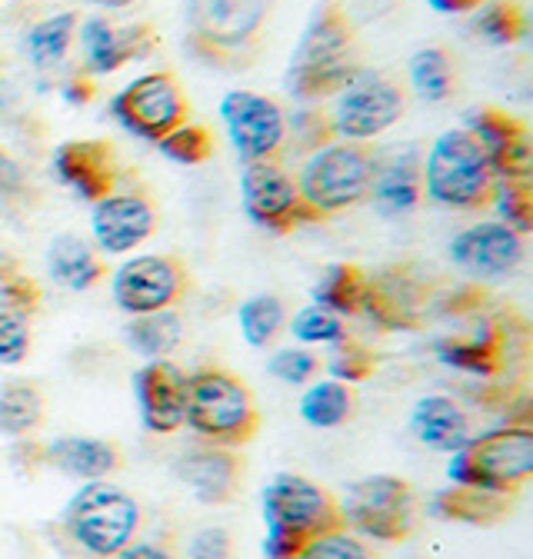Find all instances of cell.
Instances as JSON below:
<instances>
[{"label":"cell","mask_w":533,"mask_h":559,"mask_svg":"<svg viewBox=\"0 0 533 559\" xmlns=\"http://www.w3.org/2000/svg\"><path fill=\"white\" fill-rule=\"evenodd\" d=\"M297 559H377V552L351 530H330L317 536Z\"/></svg>","instance_id":"f6af8a7d"},{"label":"cell","mask_w":533,"mask_h":559,"mask_svg":"<svg viewBox=\"0 0 533 559\" xmlns=\"http://www.w3.org/2000/svg\"><path fill=\"white\" fill-rule=\"evenodd\" d=\"M31 317L0 307V367H21L31 357Z\"/></svg>","instance_id":"7bdbcfd3"},{"label":"cell","mask_w":533,"mask_h":559,"mask_svg":"<svg viewBox=\"0 0 533 559\" xmlns=\"http://www.w3.org/2000/svg\"><path fill=\"white\" fill-rule=\"evenodd\" d=\"M120 463H123V456L114 440L67 433V437L44 443V466L71 476V479H81V483L107 479L110 473L120 469Z\"/></svg>","instance_id":"d4e9b609"},{"label":"cell","mask_w":533,"mask_h":559,"mask_svg":"<svg viewBox=\"0 0 533 559\" xmlns=\"http://www.w3.org/2000/svg\"><path fill=\"white\" fill-rule=\"evenodd\" d=\"M281 0H183V50L221 74L250 70Z\"/></svg>","instance_id":"7a4b0ae2"},{"label":"cell","mask_w":533,"mask_h":559,"mask_svg":"<svg viewBox=\"0 0 533 559\" xmlns=\"http://www.w3.org/2000/svg\"><path fill=\"white\" fill-rule=\"evenodd\" d=\"M360 40L357 27L341 0H320L310 11L297 47L291 50L284 91L297 104H323L337 94L357 70Z\"/></svg>","instance_id":"6da1fadb"},{"label":"cell","mask_w":533,"mask_h":559,"mask_svg":"<svg viewBox=\"0 0 533 559\" xmlns=\"http://www.w3.org/2000/svg\"><path fill=\"white\" fill-rule=\"evenodd\" d=\"M287 330L300 346H333V343L347 340V320L323 310V307H313V304L300 307L287 320Z\"/></svg>","instance_id":"74e56055"},{"label":"cell","mask_w":533,"mask_h":559,"mask_svg":"<svg viewBox=\"0 0 533 559\" xmlns=\"http://www.w3.org/2000/svg\"><path fill=\"white\" fill-rule=\"evenodd\" d=\"M407 78H411V91L424 100V104H447L457 91V63L453 53L440 44L421 47L411 53L407 60Z\"/></svg>","instance_id":"1f68e13d"},{"label":"cell","mask_w":533,"mask_h":559,"mask_svg":"<svg viewBox=\"0 0 533 559\" xmlns=\"http://www.w3.org/2000/svg\"><path fill=\"white\" fill-rule=\"evenodd\" d=\"M437 14H474L484 0H427Z\"/></svg>","instance_id":"f907efd6"},{"label":"cell","mask_w":533,"mask_h":559,"mask_svg":"<svg viewBox=\"0 0 533 559\" xmlns=\"http://www.w3.org/2000/svg\"><path fill=\"white\" fill-rule=\"evenodd\" d=\"M123 343L144 360H167L174 349L183 343L187 323L177 310H157L144 317H127L123 323Z\"/></svg>","instance_id":"f546056e"},{"label":"cell","mask_w":533,"mask_h":559,"mask_svg":"<svg viewBox=\"0 0 533 559\" xmlns=\"http://www.w3.org/2000/svg\"><path fill=\"white\" fill-rule=\"evenodd\" d=\"M490 206L497 210V221L517 234L533 230V190L530 180H494Z\"/></svg>","instance_id":"f35d334b"},{"label":"cell","mask_w":533,"mask_h":559,"mask_svg":"<svg viewBox=\"0 0 533 559\" xmlns=\"http://www.w3.org/2000/svg\"><path fill=\"white\" fill-rule=\"evenodd\" d=\"M421 147L404 144L387 157H377L370 203L383 221H404L424 203V180H421Z\"/></svg>","instance_id":"cb8c5ba5"},{"label":"cell","mask_w":533,"mask_h":559,"mask_svg":"<svg viewBox=\"0 0 533 559\" xmlns=\"http://www.w3.org/2000/svg\"><path fill=\"white\" fill-rule=\"evenodd\" d=\"M327 370H330V380H341L347 386H357V383H367L377 373V357L370 354L364 343L347 336V340L330 346Z\"/></svg>","instance_id":"60d3db41"},{"label":"cell","mask_w":533,"mask_h":559,"mask_svg":"<svg viewBox=\"0 0 533 559\" xmlns=\"http://www.w3.org/2000/svg\"><path fill=\"white\" fill-rule=\"evenodd\" d=\"M240 206L247 221L263 234H294L307 224H317V217L307 210L294 174L281 160H260L240 167Z\"/></svg>","instance_id":"7c38bea8"},{"label":"cell","mask_w":533,"mask_h":559,"mask_svg":"<svg viewBox=\"0 0 533 559\" xmlns=\"http://www.w3.org/2000/svg\"><path fill=\"white\" fill-rule=\"evenodd\" d=\"M190 287V273L174 253L127 257L110 273V300L123 317L174 310Z\"/></svg>","instance_id":"4fadbf2b"},{"label":"cell","mask_w":533,"mask_h":559,"mask_svg":"<svg viewBox=\"0 0 533 559\" xmlns=\"http://www.w3.org/2000/svg\"><path fill=\"white\" fill-rule=\"evenodd\" d=\"M78 24H81V17L74 11H57V14L34 21L24 34V53H27L31 67L40 70V74L60 70L78 44Z\"/></svg>","instance_id":"83f0119b"},{"label":"cell","mask_w":533,"mask_h":559,"mask_svg":"<svg viewBox=\"0 0 533 559\" xmlns=\"http://www.w3.org/2000/svg\"><path fill=\"white\" fill-rule=\"evenodd\" d=\"M523 253H526V237L510 230L500 221H484L474 227H463L447 243L450 263L471 280L510 276L523 263Z\"/></svg>","instance_id":"d6986e66"},{"label":"cell","mask_w":533,"mask_h":559,"mask_svg":"<svg viewBox=\"0 0 533 559\" xmlns=\"http://www.w3.org/2000/svg\"><path fill=\"white\" fill-rule=\"evenodd\" d=\"M44 263H47V276L54 280V287H60L67 294L94 290L107 273L104 257L94 250L91 240H84L78 234H57L47 243Z\"/></svg>","instance_id":"4316f807"},{"label":"cell","mask_w":533,"mask_h":559,"mask_svg":"<svg viewBox=\"0 0 533 559\" xmlns=\"http://www.w3.org/2000/svg\"><path fill=\"white\" fill-rule=\"evenodd\" d=\"M367 287V270L357 263H327L310 284V304L337 317H360V300Z\"/></svg>","instance_id":"4dcf8cb0"},{"label":"cell","mask_w":533,"mask_h":559,"mask_svg":"<svg viewBox=\"0 0 533 559\" xmlns=\"http://www.w3.org/2000/svg\"><path fill=\"white\" fill-rule=\"evenodd\" d=\"M141 424L154 437H170L183 427L187 409V373L170 360H147L130 380Z\"/></svg>","instance_id":"44dd1931"},{"label":"cell","mask_w":533,"mask_h":559,"mask_svg":"<svg viewBox=\"0 0 533 559\" xmlns=\"http://www.w3.org/2000/svg\"><path fill=\"white\" fill-rule=\"evenodd\" d=\"M183 427L214 447H247L260 430L257 400L237 373L224 367H200L187 373Z\"/></svg>","instance_id":"277c9868"},{"label":"cell","mask_w":533,"mask_h":559,"mask_svg":"<svg viewBox=\"0 0 533 559\" xmlns=\"http://www.w3.org/2000/svg\"><path fill=\"white\" fill-rule=\"evenodd\" d=\"M434 354L443 367L471 373V377H497L510 357V330L500 320H477L466 333H447L434 343Z\"/></svg>","instance_id":"603a6c76"},{"label":"cell","mask_w":533,"mask_h":559,"mask_svg":"<svg viewBox=\"0 0 533 559\" xmlns=\"http://www.w3.org/2000/svg\"><path fill=\"white\" fill-rule=\"evenodd\" d=\"M471 31L494 47H510L530 34V21L517 0H484L474 11Z\"/></svg>","instance_id":"d590c367"},{"label":"cell","mask_w":533,"mask_h":559,"mask_svg":"<svg viewBox=\"0 0 533 559\" xmlns=\"http://www.w3.org/2000/svg\"><path fill=\"white\" fill-rule=\"evenodd\" d=\"M177 479L190 489L197 503L204 507H227L234 503L237 489L244 483V460L230 447L200 443L177 456L174 463Z\"/></svg>","instance_id":"7402d4cb"},{"label":"cell","mask_w":533,"mask_h":559,"mask_svg":"<svg viewBox=\"0 0 533 559\" xmlns=\"http://www.w3.org/2000/svg\"><path fill=\"white\" fill-rule=\"evenodd\" d=\"M0 307L24 313V317H34L40 307L37 280L31 273H24V266L8 253H0Z\"/></svg>","instance_id":"ab89813d"},{"label":"cell","mask_w":533,"mask_h":559,"mask_svg":"<svg viewBox=\"0 0 533 559\" xmlns=\"http://www.w3.org/2000/svg\"><path fill=\"white\" fill-rule=\"evenodd\" d=\"M300 419L313 430H337L357 409V396L354 386L341 383V380H310V386L304 390L300 403Z\"/></svg>","instance_id":"d6a6232c"},{"label":"cell","mask_w":533,"mask_h":559,"mask_svg":"<svg viewBox=\"0 0 533 559\" xmlns=\"http://www.w3.org/2000/svg\"><path fill=\"white\" fill-rule=\"evenodd\" d=\"M337 510L344 530L374 543H404L417 526L414 486L390 473H374L351 483L337 500Z\"/></svg>","instance_id":"30bf717a"},{"label":"cell","mask_w":533,"mask_h":559,"mask_svg":"<svg viewBox=\"0 0 533 559\" xmlns=\"http://www.w3.org/2000/svg\"><path fill=\"white\" fill-rule=\"evenodd\" d=\"M161 44V34L147 21H114L104 14L78 24L81 70L87 78H107L123 70L130 60H147Z\"/></svg>","instance_id":"2e32d148"},{"label":"cell","mask_w":533,"mask_h":559,"mask_svg":"<svg viewBox=\"0 0 533 559\" xmlns=\"http://www.w3.org/2000/svg\"><path fill=\"white\" fill-rule=\"evenodd\" d=\"M31 193V177L24 170V164L0 147V203H24Z\"/></svg>","instance_id":"7dc6e473"},{"label":"cell","mask_w":533,"mask_h":559,"mask_svg":"<svg viewBox=\"0 0 533 559\" xmlns=\"http://www.w3.org/2000/svg\"><path fill=\"white\" fill-rule=\"evenodd\" d=\"M430 280L414 266H383L367 273L360 317H367L377 330H421L430 317Z\"/></svg>","instance_id":"9a60e30c"},{"label":"cell","mask_w":533,"mask_h":559,"mask_svg":"<svg viewBox=\"0 0 533 559\" xmlns=\"http://www.w3.org/2000/svg\"><path fill=\"white\" fill-rule=\"evenodd\" d=\"M411 433L434 453H457L471 440V416L447 393H427L411 409Z\"/></svg>","instance_id":"484cf974"},{"label":"cell","mask_w":533,"mask_h":559,"mask_svg":"<svg viewBox=\"0 0 533 559\" xmlns=\"http://www.w3.org/2000/svg\"><path fill=\"white\" fill-rule=\"evenodd\" d=\"M407 114V94L387 70L360 67L357 74L330 97V133L351 144H370V140L393 130Z\"/></svg>","instance_id":"9c48e42d"},{"label":"cell","mask_w":533,"mask_h":559,"mask_svg":"<svg viewBox=\"0 0 533 559\" xmlns=\"http://www.w3.org/2000/svg\"><path fill=\"white\" fill-rule=\"evenodd\" d=\"M157 230V206L141 190H114L91 203V243L100 257H127Z\"/></svg>","instance_id":"e0dca14e"},{"label":"cell","mask_w":533,"mask_h":559,"mask_svg":"<svg viewBox=\"0 0 533 559\" xmlns=\"http://www.w3.org/2000/svg\"><path fill=\"white\" fill-rule=\"evenodd\" d=\"M424 200L440 210L474 214L490 203L494 170L487 164L484 147L463 127H450L434 136L430 151L421 160Z\"/></svg>","instance_id":"8992f818"},{"label":"cell","mask_w":533,"mask_h":559,"mask_svg":"<svg viewBox=\"0 0 533 559\" xmlns=\"http://www.w3.org/2000/svg\"><path fill=\"white\" fill-rule=\"evenodd\" d=\"M263 559H297L317 536L341 530L337 497L300 473H277L260 493Z\"/></svg>","instance_id":"3957f363"},{"label":"cell","mask_w":533,"mask_h":559,"mask_svg":"<svg viewBox=\"0 0 533 559\" xmlns=\"http://www.w3.org/2000/svg\"><path fill=\"white\" fill-rule=\"evenodd\" d=\"M60 530L81 552L114 559L141 530V503L107 479L81 483L78 493L60 510Z\"/></svg>","instance_id":"ba28073f"},{"label":"cell","mask_w":533,"mask_h":559,"mask_svg":"<svg viewBox=\"0 0 533 559\" xmlns=\"http://www.w3.org/2000/svg\"><path fill=\"white\" fill-rule=\"evenodd\" d=\"M44 424V393L31 380L0 383V437L27 440Z\"/></svg>","instance_id":"836d02e7"},{"label":"cell","mask_w":533,"mask_h":559,"mask_svg":"<svg viewBox=\"0 0 533 559\" xmlns=\"http://www.w3.org/2000/svg\"><path fill=\"white\" fill-rule=\"evenodd\" d=\"M114 559H177L170 546L161 543H127Z\"/></svg>","instance_id":"681fc988"},{"label":"cell","mask_w":533,"mask_h":559,"mask_svg":"<svg viewBox=\"0 0 533 559\" xmlns=\"http://www.w3.org/2000/svg\"><path fill=\"white\" fill-rule=\"evenodd\" d=\"M234 556V536L224 526H200L187 539V559H230Z\"/></svg>","instance_id":"bcb514c9"},{"label":"cell","mask_w":533,"mask_h":559,"mask_svg":"<svg viewBox=\"0 0 533 559\" xmlns=\"http://www.w3.org/2000/svg\"><path fill=\"white\" fill-rule=\"evenodd\" d=\"M237 326L247 346L266 349L287 330V307L277 294H250L237 307Z\"/></svg>","instance_id":"e575fe53"},{"label":"cell","mask_w":533,"mask_h":559,"mask_svg":"<svg viewBox=\"0 0 533 559\" xmlns=\"http://www.w3.org/2000/svg\"><path fill=\"white\" fill-rule=\"evenodd\" d=\"M221 120L240 164L281 160L287 147L284 107L257 91H227L221 100Z\"/></svg>","instance_id":"5bb4252c"},{"label":"cell","mask_w":533,"mask_h":559,"mask_svg":"<svg viewBox=\"0 0 533 559\" xmlns=\"http://www.w3.org/2000/svg\"><path fill=\"white\" fill-rule=\"evenodd\" d=\"M327 140H333V133H330L327 114L317 110V104H300V110L287 117V144H294L297 151L310 154L320 144H327Z\"/></svg>","instance_id":"ee69618b"},{"label":"cell","mask_w":533,"mask_h":559,"mask_svg":"<svg viewBox=\"0 0 533 559\" xmlns=\"http://www.w3.org/2000/svg\"><path fill=\"white\" fill-rule=\"evenodd\" d=\"M63 100L67 104H91V97H94V78H87L84 70H74L71 78L63 81Z\"/></svg>","instance_id":"c3c4849f"},{"label":"cell","mask_w":533,"mask_h":559,"mask_svg":"<svg viewBox=\"0 0 533 559\" xmlns=\"http://www.w3.org/2000/svg\"><path fill=\"white\" fill-rule=\"evenodd\" d=\"M54 180L84 203H97L120 183V164L107 140H63L50 157Z\"/></svg>","instance_id":"ffe728a7"},{"label":"cell","mask_w":533,"mask_h":559,"mask_svg":"<svg viewBox=\"0 0 533 559\" xmlns=\"http://www.w3.org/2000/svg\"><path fill=\"white\" fill-rule=\"evenodd\" d=\"M320 373V357L310 346H281L266 357V377L287 386H304Z\"/></svg>","instance_id":"b9f144b4"},{"label":"cell","mask_w":533,"mask_h":559,"mask_svg":"<svg viewBox=\"0 0 533 559\" xmlns=\"http://www.w3.org/2000/svg\"><path fill=\"white\" fill-rule=\"evenodd\" d=\"M157 151L180 167H200L214 157V133L204 123L183 120L180 127L157 140Z\"/></svg>","instance_id":"8d00e7d4"},{"label":"cell","mask_w":533,"mask_h":559,"mask_svg":"<svg viewBox=\"0 0 533 559\" xmlns=\"http://www.w3.org/2000/svg\"><path fill=\"white\" fill-rule=\"evenodd\" d=\"M447 479L453 486L517 497L533 479V430L526 424H504L471 437L450 453Z\"/></svg>","instance_id":"52a82bcc"},{"label":"cell","mask_w":533,"mask_h":559,"mask_svg":"<svg viewBox=\"0 0 533 559\" xmlns=\"http://www.w3.org/2000/svg\"><path fill=\"white\" fill-rule=\"evenodd\" d=\"M463 130L474 133V140L484 147L494 180H530L533 136L520 117L494 104H481L463 114Z\"/></svg>","instance_id":"ac0fdd59"},{"label":"cell","mask_w":533,"mask_h":559,"mask_svg":"<svg viewBox=\"0 0 533 559\" xmlns=\"http://www.w3.org/2000/svg\"><path fill=\"white\" fill-rule=\"evenodd\" d=\"M78 4H87V8H97V11H110V14H120V11H130V8H138L141 0H78Z\"/></svg>","instance_id":"816d5d0a"},{"label":"cell","mask_w":533,"mask_h":559,"mask_svg":"<svg viewBox=\"0 0 533 559\" xmlns=\"http://www.w3.org/2000/svg\"><path fill=\"white\" fill-rule=\"evenodd\" d=\"M374 170H377V154L367 144H351V140L333 136L317 151L304 154L294 180L310 214L317 221H327L367 203Z\"/></svg>","instance_id":"5b68a950"},{"label":"cell","mask_w":533,"mask_h":559,"mask_svg":"<svg viewBox=\"0 0 533 559\" xmlns=\"http://www.w3.org/2000/svg\"><path fill=\"white\" fill-rule=\"evenodd\" d=\"M110 117L130 136L157 144L174 127L190 117L187 94L170 70H151V74L133 78L110 97Z\"/></svg>","instance_id":"8fae6325"},{"label":"cell","mask_w":533,"mask_h":559,"mask_svg":"<svg viewBox=\"0 0 533 559\" xmlns=\"http://www.w3.org/2000/svg\"><path fill=\"white\" fill-rule=\"evenodd\" d=\"M513 507V497L507 493H487V489L471 486H447L430 500V513L447 523H471V526H490L500 523Z\"/></svg>","instance_id":"f1b7e54d"}]
</instances>
